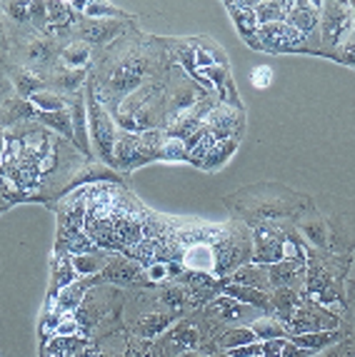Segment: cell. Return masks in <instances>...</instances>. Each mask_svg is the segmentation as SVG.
I'll list each match as a JSON object with an SVG mask.
<instances>
[{"label":"cell","mask_w":355,"mask_h":357,"mask_svg":"<svg viewBox=\"0 0 355 357\" xmlns=\"http://www.w3.org/2000/svg\"><path fill=\"white\" fill-rule=\"evenodd\" d=\"M320 28H323V45L335 50H345L355 38V18L350 3H323L320 10Z\"/></svg>","instance_id":"1"},{"label":"cell","mask_w":355,"mask_h":357,"mask_svg":"<svg viewBox=\"0 0 355 357\" xmlns=\"http://www.w3.org/2000/svg\"><path fill=\"white\" fill-rule=\"evenodd\" d=\"M250 48L266 50V53H303L308 48V38L298 33L290 23H270L261 25L255 40L250 43Z\"/></svg>","instance_id":"2"},{"label":"cell","mask_w":355,"mask_h":357,"mask_svg":"<svg viewBox=\"0 0 355 357\" xmlns=\"http://www.w3.org/2000/svg\"><path fill=\"white\" fill-rule=\"evenodd\" d=\"M285 330L290 335H308V333H331L340 325L333 312L323 310L320 305H300V307L293 312L290 317L283 320Z\"/></svg>","instance_id":"3"},{"label":"cell","mask_w":355,"mask_h":357,"mask_svg":"<svg viewBox=\"0 0 355 357\" xmlns=\"http://www.w3.org/2000/svg\"><path fill=\"white\" fill-rule=\"evenodd\" d=\"M288 238V232L280 227L270 225V222H261L255 227V243H253V260L261 265H275L283 260V243Z\"/></svg>","instance_id":"4"},{"label":"cell","mask_w":355,"mask_h":357,"mask_svg":"<svg viewBox=\"0 0 355 357\" xmlns=\"http://www.w3.org/2000/svg\"><path fill=\"white\" fill-rule=\"evenodd\" d=\"M88 118H90V128H93L95 143H98V150H101V155L106 160L113 162V153H115V143H118L115 123H113V118L106 113V107L95 100V98H90Z\"/></svg>","instance_id":"5"},{"label":"cell","mask_w":355,"mask_h":357,"mask_svg":"<svg viewBox=\"0 0 355 357\" xmlns=\"http://www.w3.org/2000/svg\"><path fill=\"white\" fill-rule=\"evenodd\" d=\"M305 295H308V300H313L315 305L340 303L333 278L326 273V270H320L315 262H310V268H308V278H305Z\"/></svg>","instance_id":"6"},{"label":"cell","mask_w":355,"mask_h":357,"mask_svg":"<svg viewBox=\"0 0 355 357\" xmlns=\"http://www.w3.org/2000/svg\"><path fill=\"white\" fill-rule=\"evenodd\" d=\"M320 10L323 3H310V0H293L290 3V13L285 23H290L298 33H303L305 38H313V33L320 25Z\"/></svg>","instance_id":"7"},{"label":"cell","mask_w":355,"mask_h":357,"mask_svg":"<svg viewBox=\"0 0 355 357\" xmlns=\"http://www.w3.org/2000/svg\"><path fill=\"white\" fill-rule=\"evenodd\" d=\"M205 315L215 322H240V320H258L253 317V307L250 305L238 303V300L228 298V295H218L213 303L205 305Z\"/></svg>","instance_id":"8"},{"label":"cell","mask_w":355,"mask_h":357,"mask_svg":"<svg viewBox=\"0 0 355 357\" xmlns=\"http://www.w3.org/2000/svg\"><path fill=\"white\" fill-rule=\"evenodd\" d=\"M143 278H145L143 265H138L136 260H125V257H113L108 268L101 273V280L115 282V285H136V282H143Z\"/></svg>","instance_id":"9"},{"label":"cell","mask_w":355,"mask_h":357,"mask_svg":"<svg viewBox=\"0 0 355 357\" xmlns=\"http://www.w3.org/2000/svg\"><path fill=\"white\" fill-rule=\"evenodd\" d=\"M228 13L233 15V23H236V30L240 33L245 43H253L258 30H261V20L255 15V6L253 3H228Z\"/></svg>","instance_id":"10"},{"label":"cell","mask_w":355,"mask_h":357,"mask_svg":"<svg viewBox=\"0 0 355 357\" xmlns=\"http://www.w3.org/2000/svg\"><path fill=\"white\" fill-rule=\"evenodd\" d=\"M113 165L123 167V170L140 167V137L133 135V132H123V135H118L115 153H113Z\"/></svg>","instance_id":"11"},{"label":"cell","mask_w":355,"mask_h":357,"mask_svg":"<svg viewBox=\"0 0 355 357\" xmlns=\"http://www.w3.org/2000/svg\"><path fill=\"white\" fill-rule=\"evenodd\" d=\"M223 295H228V298L238 300V303L243 305H250V307H258L263 310V312H268L270 307V295L263 290H255V287H245V285H236V282H225L223 287Z\"/></svg>","instance_id":"12"},{"label":"cell","mask_w":355,"mask_h":357,"mask_svg":"<svg viewBox=\"0 0 355 357\" xmlns=\"http://www.w3.org/2000/svg\"><path fill=\"white\" fill-rule=\"evenodd\" d=\"M268 275H270V287H293L296 282L305 280V268L298 262L280 260L275 265H268Z\"/></svg>","instance_id":"13"},{"label":"cell","mask_w":355,"mask_h":357,"mask_svg":"<svg viewBox=\"0 0 355 357\" xmlns=\"http://www.w3.org/2000/svg\"><path fill=\"white\" fill-rule=\"evenodd\" d=\"M173 320H175L173 312H148V315H143L140 320L133 325V333L143 340H155L160 333H166V330L171 328Z\"/></svg>","instance_id":"14"},{"label":"cell","mask_w":355,"mask_h":357,"mask_svg":"<svg viewBox=\"0 0 355 357\" xmlns=\"http://www.w3.org/2000/svg\"><path fill=\"white\" fill-rule=\"evenodd\" d=\"M231 282L236 285H245V287H255V290L266 292L270 287V275H268V265H258V262H248L243 268H238L233 273Z\"/></svg>","instance_id":"15"},{"label":"cell","mask_w":355,"mask_h":357,"mask_svg":"<svg viewBox=\"0 0 355 357\" xmlns=\"http://www.w3.org/2000/svg\"><path fill=\"white\" fill-rule=\"evenodd\" d=\"M90 350V340L85 337H55L48 342L45 357H83Z\"/></svg>","instance_id":"16"},{"label":"cell","mask_w":355,"mask_h":357,"mask_svg":"<svg viewBox=\"0 0 355 357\" xmlns=\"http://www.w3.org/2000/svg\"><path fill=\"white\" fill-rule=\"evenodd\" d=\"M168 342L173 345V357H175V352L193 350V347L201 345V333H198V328L193 325V322L183 320V322H178L175 330H171Z\"/></svg>","instance_id":"17"},{"label":"cell","mask_w":355,"mask_h":357,"mask_svg":"<svg viewBox=\"0 0 355 357\" xmlns=\"http://www.w3.org/2000/svg\"><path fill=\"white\" fill-rule=\"evenodd\" d=\"M73 132H75V148H80L85 155H90V143H88V110H85V102L80 96H75V100H73Z\"/></svg>","instance_id":"18"},{"label":"cell","mask_w":355,"mask_h":357,"mask_svg":"<svg viewBox=\"0 0 355 357\" xmlns=\"http://www.w3.org/2000/svg\"><path fill=\"white\" fill-rule=\"evenodd\" d=\"M300 305H303L300 295L296 292V287H278V290L273 292V298H270V307H273V312L278 315L280 322H283L285 317L293 315Z\"/></svg>","instance_id":"19"},{"label":"cell","mask_w":355,"mask_h":357,"mask_svg":"<svg viewBox=\"0 0 355 357\" xmlns=\"http://www.w3.org/2000/svg\"><path fill=\"white\" fill-rule=\"evenodd\" d=\"M85 290H88V282H73L66 290H60L58 298H55V315L75 312V307H80V303H83Z\"/></svg>","instance_id":"20"},{"label":"cell","mask_w":355,"mask_h":357,"mask_svg":"<svg viewBox=\"0 0 355 357\" xmlns=\"http://www.w3.org/2000/svg\"><path fill=\"white\" fill-rule=\"evenodd\" d=\"M113 260V255L108 250H103V248H98V250L88 252V255H78L73 257V265H75V273L83 275V278H88V275H95V273H103V270L108 268V262Z\"/></svg>","instance_id":"21"},{"label":"cell","mask_w":355,"mask_h":357,"mask_svg":"<svg viewBox=\"0 0 355 357\" xmlns=\"http://www.w3.org/2000/svg\"><path fill=\"white\" fill-rule=\"evenodd\" d=\"M78 278L75 265H73V255L68 252H55V262H53V290L60 292L66 290L68 285H73Z\"/></svg>","instance_id":"22"},{"label":"cell","mask_w":355,"mask_h":357,"mask_svg":"<svg viewBox=\"0 0 355 357\" xmlns=\"http://www.w3.org/2000/svg\"><path fill=\"white\" fill-rule=\"evenodd\" d=\"M238 150V137H231V140H218V143L213 145V148L208 150L205 160H203V170H208V173H213V170H218V167H223L225 162L231 160V155Z\"/></svg>","instance_id":"23"},{"label":"cell","mask_w":355,"mask_h":357,"mask_svg":"<svg viewBox=\"0 0 355 357\" xmlns=\"http://www.w3.org/2000/svg\"><path fill=\"white\" fill-rule=\"evenodd\" d=\"M143 77V68L138 63H123L113 70V77H110V85L113 90H120V93H128V90L138 88Z\"/></svg>","instance_id":"24"},{"label":"cell","mask_w":355,"mask_h":357,"mask_svg":"<svg viewBox=\"0 0 355 357\" xmlns=\"http://www.w3.org/2000/svg\"><path fill=\"white\" fill-rule=\"evenodd\" d=\"M73 10L83 13L88 20H115L120 10L110 3H85V0H73Z\"/></svg>","instance_id":"25"},{"label":"cell","mask_w":355,"mask_h":357,"mask_svg":"<svg viewBox=\"0 0 355 357\" xmlns=\"http://www.w3.org/2000/svg\"><path fill=\"white\" fill-rule=\"evenodd\" d=\"M258 340H290V333L285 330V325L278 317H258V320L250 325Z\"/></svg>","instance_id":"26"},{"label":"cell","mask_w":355,"mask_h":357,"mask_svg":"<svg viewBox=\"0 0 355 357\" xmlns=\"http://www.w3.org/2000/svg\"><path fill=\"white\" fill-rule=\"evenodd\" d=\"M338 337L340 335L335 333V330H331V333H308V335H290V342L296 347H305V350H323V347L333 345V342H338Z\"/></svg>","instance_id":"27"},{"label":"cell","mask_w":355,"mask_h":357,"mask_svg":"<svg viewBox=\"0 0 355 357\" xmlns=\"http://www.w3.org/2000/svg\"><path fill=\"white\" fill-rule=\"evenodd\" d=\"M36 118L41 120V123H45V126H50L55 132H60L63 137H68V140H75V132H73V118L71 113H66V110H58V113H41L38 110Z\"/></svg>","instance_id":"28"},{"label":"cell","mask_w":355,"mask_h":357,"mask_svg":"<svg viewBox=\"0 0 355 357\" xmlns=\"http://www.w3.org/2000/svg\"><path fill=\"white\" fill-rule=\"evenodd\" d=\"M60 60H63V66H66L68 70H80L90 60V45L85 40L71 43V45L60 53Z\"/></svg>","instance_id":"29"},{"label":"cell","mask_w":355,"mask_h":357,"mask_svg":"<svg viewBox=\"0 0 355 357\" xmlns=\"http://www.w3.org/2000/svg\"><path fill=\"white\" fill-rule=\"evenodd\" d=\"M255 15L261 20V25L270 23H283L290 13V3H253Z\"/></svg>","instance_id":"30"},{"label":"cell","mask_w":355,"mask_h":357,"mask_svg":"<svg viewBox=\"0 0 355 357\" xmlns=\"http://www.w3.org/2000/svg\"><path fill=\"white\" fill-rule=\"evenodd\" d=\"M218 342H220V347L228 352V350H236V347L250 345V342H258V337H255L253 328H231L220 335Z\"/></svg>","instance_id":"31"},{"label":"cell","mask_w":355,"mask_h":357,"mask_svg":"<svg viewBox=\"0 0 355 357\" xmlns=\"http://www.w3.org/2000/svg\"><path fill=\"white\" fill-rule=\"evenodd\" d=\"M118 33V23L115 20H93L83 28L85 43H106Z\"/></svg>","instance_id":"32"},{"label":"cell","mask_w":355,"mask_h":357,"mask_svg":"<svg viewBox=\"0 0 355 357\" xmlns=\"http://www.w3.org/2000/svg\"><path fill=\"white\" fill-rule=\"evenodd\" d=\"M75 20L71 3H48V25L50 30H66Z\"/></svg>","instance_id":"33"},{"label":"cell","mask_w":355,"mask_h":357,"mask_svg":"<svg viewBox=\"0 0 355 357\" xmlns=\"http://www.w3.org/2000/svg\"><path fill=\"white\" fill-rule=\"evenodd\" d=\"M190 292L183 285H168L166 290L160 292V305L168 307V312H180L188 305Z\"/></svg>","instance_id":"34"},{"label":"cell","mask_w":355,"mask_h":357,"mask_svg":"<svg viewBox=\"0 0 355 357\" xmlns=\"http://www.w3.org/2000/svg\"><path fill=\"white\" fill-rule=\"evenodd\" d=\"M300 232L313 245H318V248H326L328 245V227H326V222L318 220V218H308V220H303Z\"/></svg>","instance_id":"35"},{"label":"cell","mask_w":355,"mask_h":357,"mask_svg":"<svg viewBox=\"0 0 355 357\" xmlns=\"http://www.w3.org/2000/svg\"><path fill=\"white\" fill-rule=\"evenodd\" d=\"M188 143L183 137H173L166 135V143H163V150H160V160H188Z\"/></svg>","instance_id":"36"},{"label":"cell","mask_w":355,"mask_h":357,"mask_svg":"<svg viewBox=\"0 0 355 357\" xmlns=\"http://www.w3.org/2000/svg\"><path fill=\"white\" fill-rule=\"evenodd\" d=\"M30 105H36V110H41V113H58V110H66V102H63V98L55 96V93H48V90H41V93H36V96L30 98Z\"/></svg>","instance_id":"37"},{"label":"cell","mask_w":355,"mask_h":357,"mask_svg":"<svg viewBox=\"0 0 355 357\" xmlns=\"http://www.w3.org/2000/svg\"><path fill=\"white\" fill-rule=\"evenodd\" d=\"M13 83H15V88H18V96L25 98V100H30V98L36 96V93H41L38 88L43 85V80L33 75V73H15Z\"/></svg>","instance_id":"38"},{"label":"cell","mask_w":355,"mask_h":357,"mask_svg":"<svg viewBox=\"0 0 355 357\" xmlns=\"http://www.w3.org/2000/svg\"><path fill=\"white\" fill-rule=\"evenodd\" d=\"M50 55H53V50H50V45L45 40L30 43L28 48H25V58H28L30 66H45L48 60H50Z\"/></svg>","instance_id":"39"},{"label":"cell","mask_w":355,"mask_h":357,"mask_svg":"<svg viewBox=\"0 0 355 357\" xmlns=\"http://www.w3.org/2000/svg\"><path fill=\"white\" fill-rule=\"evenodd\" d=\"M83 70H66L60 73L58 77H53V85H58L60 90H68V93H75L83 83Z\"/></svg>","instance_id":"40"},{"label":"cell","mask_w":355,"mask_h":357,"mask_svg":"<svg viewBox=\"0 0 355 357\" xmlns=\"http://www.w3.org/2000/svg\"><path fill=\"white\" fill-rule=\"evenodd\" d=\"M80 320L73 315H63L58 322V328H55V337H78L80 335Z\"/></svg>","instance_id":"41"},{"label":"cell","mask_w":355,"mask_h":357,"mask_svg":"<svg viewBox=\"0 0 355 357\" xmlns=\"http://www.w3.org/2000/svg\"><path fill=\"white\" fill-rule=\"evenodd\" d=\"M125 357H153V350H150V340L133 337L131 342H128Z\"/></svg>","instance_id":"42"},{"label":"cell","mask_w":355,"mask_h":357,"mask_svg":"<svg viewBox=\"0 0 355 357\" xmlns=\"http://www.w3.org/2000/svg\"><path fill=\"white\" fill-rule=\"evenodd\" d=\"M250 83H253L255 88L266 90L268 85L273 83V68L270 66H258L253 73H250Z\"/></svg>","instance_id":"43"},{"label":"cell","mask_w":355,"mask_h":357,"mask_svg":"<svg viewBox=\"0 0 355 357\" xmlns=\"http://www.w3.org/2000/svg\"><path fill=\"white\" fill-rule=\"evenodd\" d=\"M30 23H36V28H45L48 25V3H30Z\"/></svg>","instance_id":"44"},{"label":"cell","mask_w":355,"mask_h":357,"mask_svg":"<svg viewBox=\"0 0 355 357\" xmlns=\"http://www.w3.org/2000/svg\"><path fill=\"white\" fill-rule=\"evenodd\" d=\"M6 10L13 15V20H30V3H6Z\"/></svg>","instance_id":"45"},{"label":"cell","mask_w":355,"mask_h":357,"mask_svg":"<svg viewBox=\"0 0 355 357\" xmlns=\"http://www.w3.org/2000/svg\"><path fill=\"white\" fill-rule=\"evenodd\" d=\"M285 345H288V340H266L263 342V357H280Z\"/></svg>","instance_id":"46"},{"label":"cell","mask_w":355,"mask_h":357,"mask_svg":"<svg viewBox=\"0 0 355 357\" xmlns=\"http://www.w3.org/2000/svg\"><path fill=\"white\" fill-rule=\"evenodd\" d=\"M145 275H148L150 282H160L168 278V262H155V265H150L148 270H145Z\"/></svg>","instance_id":"47"},{"label":"cell","mask_w":355,"mask_h":357,"mask_svg":"<svg viewBox=\"0 0 355 357\" xmlns=\"http://www.w3.org/2000/svg\"><path fill=\"white\" fill-rule=\"evenodd\" d=\"M315 352L313 350H305V347H296L293 342L288 340V345L283 347V352H280V357H313Z\"/></svg>","instance_id":"48"},{"label":"cell","mask_w":355,"mask_h":357,"mask_svg":"<svg viewBox=\"0 0 355 357\" xmlns=\"http://www.w3.org/2000/svg\"><path fill=\"white\" fill-rule=\"evenodd\" d=\"M83 357H113V355H108V352H101V350H88Z\"/></svg>","instance_id":"49"},{"label":"cell","mask_w":355,"mask_h":357,"mask_svg":"<svg viewBox=\"0 0 355 357\" xmlns=\"http://www.w3.org/2000/svg\"><path fill=\"white\" fill-rule=\"evenodd\" d=\"M178 357H201L198 352H183V355H178Z\"/></svg>","instance_id":"50"},{"label":"cell","mask_w":355,"mask_h":357,"mask_svg":"<svg viewBox=\"0 0 355 357\" xmlns=\"http://www.w3.org/2000/svg\"><path fill=\"white\" fill-rule=\"evenodd\" d=\"M210 357H231V355H228V352H213Z\"/></svg>","instance_id":"51"},{"label":"cell","mask_w":355,"mask_h":357,"mask_svg":"<svg viewBox=\"0 0 355 357\" xmlns=\"http://www.w3.org/2000/svg\"><path fill=\"white\" fill-rule=\"evenodd\" d=\"M261 357H263V355H261Z\"/></svg>","instance_id":"52"}]
</instances>
